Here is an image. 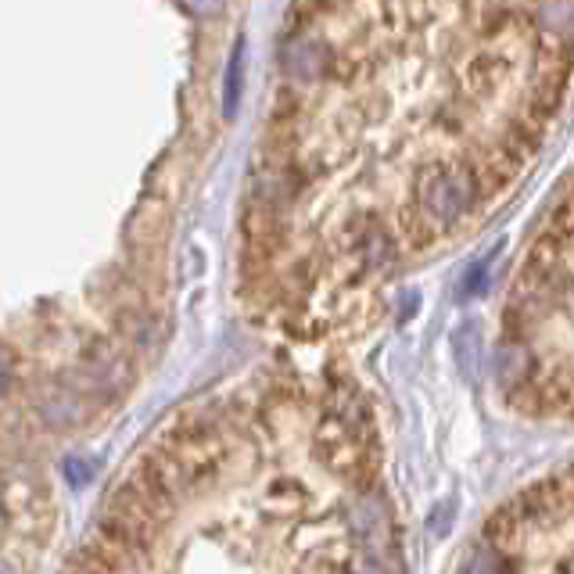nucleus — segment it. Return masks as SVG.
Masks as SVG:
<instances>
[]
</instances>
